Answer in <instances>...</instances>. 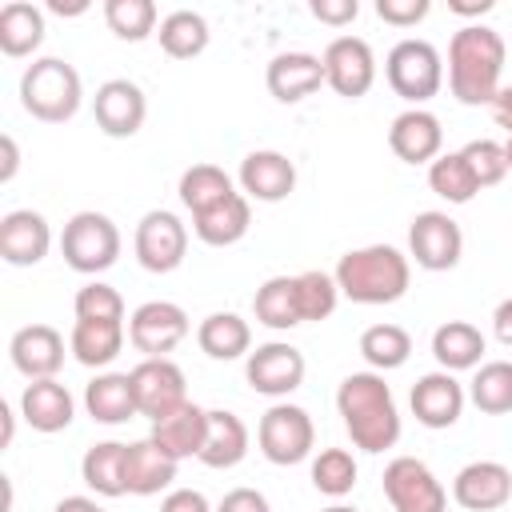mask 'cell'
<instances>
[{"instance_id": "cell-1", "label": "cell", "mask_w": 512, "mask_h": 512, "mask_svg": "<svg viewBox=\"0 0 512 512\" xmlns=\"http://www.w3.org/2000/svg\"><path fill=\"white\" fill-rule=\"evenodd\" d=\"M336 412L360 452H384L400 440V412L380 372H348L336 388Z\"/></svg>"}, {"instance_id": "cell-2", "label": "cell", "mask_w": 512, "mask_h": 512, "mask_svg": "<svg viewBox=\"0 0 512 512\" xmlns=\"http://www.w3.org/2000/svg\"><path fill=\"white\" fill-rule=\"evenodd\" d=\"M504 72V36L488 24H464L448 40V88L460 104H492Z\"/></svg>"}, {"instance_id": "cell-3", "label": "cell", "mask_w": 512, "mask_h": 512, "mask_svg": "<svg viewBox=\"0 0 512 512\" xmlns=\"http://www.w3.org/2000/svg\"><path fill=\"white\" fill-rule=\"evenodd\" d=\"M336 288L352 304H396L408 292L412 264L392 244H364L340 256L336 264Z\"/></svg>"}, {"instance_id": "cell-4", "label": "cell", "mask_w": 512, "mask_h": 512, "mask_svg": "<svg viewBox=\"0 0 512 512\" xmlns=\"http://www.w3.org/2000/svg\"><path fill=\"white\" fill-rule=\"evenodd\" d=\"M80 100H84L80 72L60 56H40L20 76V104L32 120L64 124L80 112Z\"/></svg>"}, {"instance_id": "cell-5", "label": "cell", "mask_w": 512, "mask_h": 512, "mask_svg": "<svg viewBox=\"0 0 512 512\" xmlns=\"http://www.w3.org/2000/svg\"><path fill=\"white\" fill-rule=\"evenodd\" d=\"M60 256L80 276H100L120 260V228L104 212H76L60 232Z\"/></svg>"}, {"instance_id": "cell-6", "label": "cell", "mask_w": 512, "mask_h": 512, "mask_svg": "<svg viewBox=\"0 0 512 512\" xmlns=\"http://www.w3.org/2000/svg\"><path fill=\"white\" fill-rule=\"evenodd\" d=\"M384 80H388V88L400 100H408L412 108H420L424 100H432L440 92V84H444V60H440V52L428 40L408 36V40L392 44V52L384 56Z\"/></svg>"}, {"instance_id": "cell-7", "label": "cell", "mask_w": 512, "mask_h": 512, "mask_svg": "<svg viewBox=\"0 0 512 512\" xmlns=\"http://www.w3.org/2000/svg\"><path fill=\"white\" fill-rule=\"evenodd\" d=\"M256 444H260V452H264L268 464L288 468V464H300V460L312 456L316 424H312V416H308L300 404L280 400V404H272V408L260 416V424H256Z\"/></svg>"}, {"instance_id": "cell-8", "label": "cell", "mask_w": 512, "mask_h": 512, "mask_svg": "<svg viewBox=\"0 0 512 512\" xmlns=\"http://www.w3.org/2000/svg\"><path fill=\"white\" fill-rule=\"evenodd\" d=\"M132 248H136V260L144 272H156V276L176 272L188 256V224L168 208H152L140 216Z\"/></svg>"}, {"instance_id": "cell-9", "label": "cell", "mask_w": 512, "mask_h": 512, "mask_svg": "<svg viewBox=\"0 0 512 512\" xmlns=\"http://www.w3.org/2000/svg\"><path fill=\"white\" fill-rule=\"evenodd\" d=\"M408 256L424 272H448V268H456L460 256H464V232H460V224L448 212H440V208L416 212L412 224H408Z\"/></svg>"}, {"instance_id": "cell-10", "label": "cell", "mask_w": 512, "mask_h": 512, "mask_svg": "<svg viewBox=\"0 0 512 512\" xmlns=\"http://www.w3.org/2000/svg\"><path fill=\"white\" fill-rule=\"evenodd\" d=\"M132 392H136V412L148 416L152 424L172 416L180 404H188V380L184 368L168 356H148L132 372Z\"/></svg>"}, {"instance_id": "cell-11", "label": "cell", "mask_w": 512, "mask_h": 512, "mask_svg": "<svg viewBox=\"0 0 512 512\" xmlns=\"http://www.w3.org/2000/svg\"><path fill=\"white\" fill-rule=\"evenodd\" d=\"M384 496L392 504V512H444L448 508V492L436 480V472L416 460V456H396L384 468Z\"/></svg>"}, {"instance_id": "cell-12", "label": "cell", "mask_w": 512, "mask_h": 512, "mask_svg": "<svg viewBox=\"0 0 512 512\" xmlns=\"http://www.w3.org/2000/svg\"><path fill=\"white\" fill-rule=\"evenodd\" d=\"M304 372H308L304 352L288 340H268L256 352H248V360H244L248 388L260 392V396H272V400L296 392L304 384Z\"/></svg>"}, {"instance_id": "cell-13", "label": "cell", "mask_w": 512, "mask_h": 512, "mask_svg": "<svg viewBox=\"0 0 512 512\" xmlns=\"http://www.w3.org/2000/svg\"><path fill=\"white\" fill-rule=\"evenodd\" d=\"M320 60H324L328 88L344 100H360L376 84V56L364 36H336Z\"/></svg>"}, {"instance_id": "cell-14", "label": "cell", "mask_w": 512, "mask_h": 512, "mask_svg": "<svg viewBox=\"0 0 512 512\" xmlns=\"http://www.w3.org/2000/svg\"><path fill=\"white\" fill-rule=\"evenodd\" d=\"M188 312L172 300H148L128 316V344L148 356H168L188 336Z\"/></svg>"}, {"instance_id": "cell-15", "label": "cell", "mask_w": 512, "mask_h": 512, "mask_svg": "<svg viewBox=\"0 0 512 512\" xmlns=\"http://www.w3.org/2000/svg\"><path fill=\"white\" fill-rule=\"evenodd\" d=\"M92 116H96V128L112 140H128L144 128V116H148V100H144V88L136 80H104L92 96Z\"/></svg>"}, {"instance_id": "cell-16", "label": "cell", "mask_w": 512, "mask_h": 512, "mask_svg": "<svg viewBox=\"0 0 512 512\" xmlns=\"http://www.w3.org/2000/svg\"><path fill=\"white\" fill-rule=\"evenodd\" d=\"M464 400H468L464 384H460L452 372H444V368L424 372V376L412 384V396H408L412 416H416L424 428H452V424L460 420V412H464Z\"/></svg>"}, {"instance_id": "cell-17", "label": "cell", "mask_w": 512, "mask_h": 512, "mask_svg": "<svg viewBox=\"0 0 512 512\" xmlns=\"http://www.w3.org/2000/svg\"><path fill=\"white\" fill-rule=\"evenodd\" d=\"M452 500L468 512H496L512 500V472L500 460H472L456 472Z\"/></svg>"}, {"instance_id": "cell-18", "label": "cell", "mask_w": 512, "mask_h": 512, "mask_svg": "<svg viewBox=\"0 0 512 512\" xmlns=\"http://www.w3.org/2000/svg\"><path fill=\"white\" fill-rule=\"evenodd\" d=\"M240 188L248 200H264V204H280L292 196L296 188V164L276 152V148H256L240 160V172H236Z\"/></svg>"}, {"instance_id": "cell-19", "label": "cell", "mask_w": 512, "mask_h": 512, "mask_svg": "<svg viewBox=\"0 0 512 512\" xmlns=\"http://www.w3.org/2000/svg\"><path fill=\"white\" fill-rule=\"evenodd\" d=\"M48 248H52V228L40 212H32V208L4 212V220H0V256H4V264L32 268L48 256Z\"/></svg>"}, {"instance_id": "cell-20", "label": "cell", "mask_w": 512, "mask_h": 512, "mask_svg": "<svg viewBox=\"0 0 512 512\" xmlns=\"http://www.w3.org/2000/svg\"><path fill=\"white\" fill-rule=\"evenodd\" d=\"M12 368L28 380H52L64 368V336L52 324H24L8 344Z\"/></svg>"}, {"instance_id": "cell-21", "label": "cell", "mask_w": 512, "mask_h": 512, "mask_svg": "<svg viewBox=\"0 0 512 512\" xmlns=\"http://www.w3.org/2000/svg\"><path fill=\"white\" fill-rule=\"evenodd\" d=\"M388 148L404 164H432L444 148V128L428 108H404L388 128Z\"/></svg>"}, {"instance_id": "cell-22", "label": "cell", "mask_w": 512, "mask_h": 512, "mask_svg": "<svg viewBox=\"0 0 512 512\" xmlns=\"http://www.w3.org/2000/svg\"><path fill=\"white\" fill-rule=\"evenodd\" d=\"M264 84L268 92L280 100V104H300L308 100L324 80V60L312 56V52H280L268 60V72H264Z\"/></svg>"}, {"instance_id": "cell-23", "label": "cell", "mask_w": 512, "mask_h": 512, "mask_svg": "<svg viewBox=\"0 0 512 512\" xmlns=\"http://www.w3.org/2000/svg\"><path fill=\"white\" fill-rule=\"evenodd\" d=\"M20 416L28 420L32 432H64L76 416V400L72 392L52 376V380H28L24 392H20Z\"/></svg>"}, {"instance_id": "cell-24", "label": "cell", "mask_w": 512, "mask_h": 512, "mask_svg": "<svg viewBox=\"0 0 512 512\" xmlns=\"http://www.w3.org/2000/svg\"><path fill=\"white\" fill-rule=\"evenodd\" d=\"M248 224H252V204L244 192H232L228 200L204 208L192 216V232L196 240H204L208 248H232L248 236Z\"/></svg>"}, {"instance_id": "cell-25", "label": "cell", "mask_w": 512, "mask_h": 512, "mask_svg": "<svg viewBox=\"0 0 512 512\" xmlns=\"http://www.w3.org/2000/svg\"><path fill=\"white\" fill-rule=\"evenodd\" d=\"M148 436H152L172 460H192V456H200L204 436H208V408H200V404L188 400V404H180L172 416L156 420Z\"/></svg>"}, {"instance_id": "cell-26", "label": "cell", "mask_w": 512, "mask_h": 512, "mask_svg": "<svg viewBox=\"0 0 512 512\" xmlns=\"http://www.w3.org/2000/svg\"><path fill=\"white\" fill-rule=\"evenodd\" d=\"M84 408L96 424H128L136 412V392L128 372H96L84 388Z\"/></svg>"}, {"instance_id": "cell-27", "label": "cell", "mask_w": 512, "mask_h": 512, "mask_svg": "<svg viewBox=\"0 0 512 512\" xmlns=\"http://www.w3.org/2000/svg\"><path fill=\"white\" fill-rule=\"evenodd\" d=\"M176 464L152 436L128 444V460H124V480H128V492L132 496H156L164 492L172 480H176Z\"/></svg>"}, {"instance_id": "cell-28", "label": "cell", "mask_w": 512, "mask_h": 512, "mask_svg": "<svg viewBox=\"0 0 512 512\" xmlns=\"http://www.w3.org/2000/svg\"><path fill=\"white\" fill-rule=\"evenodd\" d=\"M248 456V424L228 408H208V436L200 448L204 468H236Z\"/></svg>"}, {"instance_id": "cell-29", "label": "cell", "mask_w": 512, "mask_h": 512, "mask_svg": "<svg viewBox=\"0 0 512 512\" xmlns=\"http://www.w3.org/2000/svg\"><path fill=\"white\" fill-rule=\"evenodd\" d=\"M124 320H76L72 336H68V352L84 364V368H104L120 356L124 348Z\"/></svg>"}, {"instance_id": "cell-30", "label": "cell", "mask_w": 512, "mask_h": 512, "mask_svg": "<svg viewBox=\"0 0 512 512\" xmlns=\"http://www.w3.org/2000/svg\"><path fill=\"white\" fill-rule=\"evenodd\" d=\"M484 332L468 320H444L436 332H432V356L444 372H468V368H480V356H484Z\"/></svg>"}, {"instance_id": "cell-31", "label": "cell", "mask_w": 512, "mask_h": 512, "mask_svg": "<svg viewBox=\"0 0 512 512\" xmlns=\"http://www.w3.org/2000/svg\"><path fill=\"white\" fill-rule=\"evenodd\" d=\"M196 344L212 360H240L252 352V328L236 312H208L196 328Z\"/></svg>"}, {"instance_id": "cell-32", "label": "cell", "mask_w": 512, "mask_h": 512, "mask_svg": "<svg viewBox=\"0 0 512 512\" xmlns=\"http://www.w3.org/2000/svg\"><path fill=\"white\" fill-rule=\"evenodd\" d=\"M252 312L264 328L272 332H288L296 324H304L300 316V288H296V276H268L256 296H252Z\"/></svg>"}, {"instance_id": "cell-33", "label": "cell", "mask_w": 512, "mask_h": 512, "mask_svg": "<svg viewBox=\"0 0 512 512\" xmlns=\"http://www.w3.org/2000/svg\"><path fill=\"white\" fill-rule=\"evenodd\" d=\"M124 460H128V444H120V440H100V444H92V448L84 452L80 476H84V484H88L96 496H108V500L128 496Z\"/></svg>"}, {"instance_id": "cell-34", "label": "cell", "mask_w": 512, "mask_h": 512, "mask_svg": "<svg viewBox=\"0 0 512 512\" xmlns=\"http://www.w3.org/2000/svg\"><path fill=\"white\" fill-rule=\"evenodd\" d=\"M44 44V12L28 0H12L0 8V52L20 60Z\"/></svg>"}, {"instance_id": "cell-35", "label": "cell", "mask_w": 512, "mask_h": 512, "mask_svg": "<svg viewBox=\"0 0 512 512\" xmlns=\"http://www.w3.org/2000/svg\"><path fill=\"white\" fill-rule=\"evenodd\" d=\"M156 36H160V48L172 56V60H192V56H200L204 48H208V20L200 16V12H192V8H176V12H168L164 20H160V28H156Z\"/></svg>"}, {"instance_id": "cell-36", "label": "cell", "mask_w": 512, "mask_h": 512, "mask_svg": "<svg viewBox=\"0 0 512 512\" xmlns=\"http://www.w3.org/2000/svg\"><path fill=\"white\" fill-rule=\"evenodd\" d=\"M468 400L484 416H504L512 412V360H488L476 368L468 380Z\"/></svg>"}, {"instance_id": "cell-37", "label": "cell", "mask_w": 512, "mask_h": 512, "mask_svg": "<svg viewBox=\"0 0 512 512\" xmlns=\"http://www.w3.org/2000/svg\"><path fill=\"white\" fill-rule=\"evenodd\" d=\"M180 204L196 216V212H204V208H212V204H220V200H228L236 188H232V176L220 168V164H192L184 176H180Z\"/></svg>"}, {"instance_id": "cell-38", "label": "cell", "mask_w": 512, "mask_h": 512, "mask_svg": "<svg viewBox=\"0 0 512 512\" xmlns=\"http://www.w3.org/2000/svg\"><path fill=\"white\" fill-rule=\"evenodd\" d=\"M428 188H432L440 200H448V204H468V200L480 192V184H476V176H472L464 152H440V156L428 164Z\"/></svg>"}, {"instance_id": "cell-39", "label": "cell", "mask_w": 512, "mask_h": 512, "mask_svg": "<svg viewBox=\"0 0 512 512\" xmlns=\"http://www.w3.org/2000/svg\"><path fill=\"white\" fill-rule=\"evenodd\" d=\"M360 356L376 368V372H392L400 364H408L412 356V336L400 324H372L360 332Z\"/></svg>"}, {"instance_id": "cell-40", "label": "cell", "mask_w": 512, "mask_h": 512, "mask_svg": "<svg viewBox=\"0 0 512 512\" xmlns=\"http://www.w3.org/2000/svg\"><path fill=\"white\" fill-rule=\"evenodd\" d=\"M356 476L360 468L348 448H320V456H312V488L320 496H332V500L348 496L356 488Z\"/></svg>"}, {"instance_id": "cell-41", "label": "cell", "mask_w": 512, "mask_h": 512, "mask_svg": "<svg viewBox=\"0 0 512 512\" xmlns=\"http://www.w3.org/2000/svg\"><path fill=\"white\" fill-rule=\"evenodd\" d=\"M104 20L112 28L116 40H128V44H140L156 32V4L152 0H104Z\"/></svg>"}, {"instance_id": "cell-42", "label": "cell", "mask_w": 512, "mask_h": 512, "mask_svg": "<svg viewBox=\"0 0 512 512\" xmlns=\"http://www.w3.org/2000/svg\"><path fill=\"white\" fill-rule=\"evenodd\" d=\"M296 288H300V316L304 324L308 320H328L340 304V288H336V276L332 272H320V268H308L296 276Z\"/></svg>"}, {"instance_id": "cell-43", "label": "cell", "mask_w": 512, "mask_h": 512, "mask_svg": "<svg viewBox=\"0 0 512 512\" xmlns=\"http://www.w3.org/2000/svg\"><path fill=\"white\" fill-rule=\"evenodd\" d=\"M72 308H76V320H124V296L104 280H88L76 292Z\"/></svg>"}, {"instance_id": "cell-44", "label": "cell", "mask_w": 512, "mask_h": 512, "mask_svg": "<svg viewBox=\"0 0 512 512\" xmlns=\"http://www.w3.org/2000/svg\"><path fill=\"white\" fill-rule=\"evenodd\" d=\"M460 152H464V160H468V168H472V176H476L480 188H492V184H500L508 176L504 144H496V140L484 136V140H468Z\"/></svg>"}, {"instance_id": "cell-45", "label": "cell", "mask_w": 512, "mask_h": 512, "mask_svg": "<svg viewBox=\"0 0 512 512\" xmlns=\"http://www.w3.org/2000/svg\"><path fill=\"white\" fill-rule=\"evenodd\" d=\"M432 12L428 0H376V16L392 28H416Z\"/></svg>"}, {"instance_id": "cell-46", "label": "cell", "mask_w": 512, "mask_h": 512, "mask_svg": "<svg viewBox=\"0 0 512 512\" xmlns=\"http://www.w3.org/2000/svg\"><path fill=\"white\" fill-rule=\"evenodd\" d=\"M308 8H312V16L320 24H332V28H344V24H352L360 16V4L356 0H312Z\"/></svg>"}, {"instance_id": "cell-47", "label": "cell", "mask_w": 512, "mask_h": 512, "mask_svg": "<svg viewBox=\"0 0 512 512\" xmlns=\"http://www.w3.org/2000/svg\"><path fill=\"white\" fill-rule=\"evenodd\" d=\"M216 512H272L268 508V496L256 492V488H232L224 492V500L216 504Z\"/></svg>"}, {"instance_id": "cell-48", "label": "cell", "mask_w": 512, "mask_h": 512, "mask_svg": "<svg viewBox=\"0 0 512 512\" xmlns=\"http://www.w3.org/2000/svg\"><path fill=\"white\" fill-rule=\"evenodd\" d=\"M160 512H212L208 496L196 492V488H172L164 500H160Z\"/></svg>"}, {"instance_id": "cell-49", "label": "cell", "mask_w": 512, "mask_h": 512, "mask_svg": "<svg viewBox=\"0 0 512 512\" xmlns=\"http://www.w3.org/2000/svg\"><path fill=\"white\" fill-rule=\"evenodd\" d=\"M492 332H496V340H500L504 348H512V296L496 304V312H492Z\"/></svg>"}, {"instance_id": "cell-50", "label": "cell", "mask_w": 512, "mask_h": 512, "mask_svg": "<svg viewBox=\"0 0 512 512\" xmlns=\"http://www.w3.org/2000/svg\"><path fill=\"white\" fill-rule=\"evenodd\" d=\"M488 108H492V120L512 136V84H508V88H500V92H496V100H492Z\"/></svg>"}, {"instance_id": "cell-51", "label": "cell", "mask_w": 512, "mask_h": 512, "mask_svg": "<svg viewBox=\"0 0 512 512\" xmlns=\"http://www.w3.org/2000/svg\"><path fill=\"white\" fill-rule=\"evenodd\" d=\"M0 148H4V164H0V184H8L12 176H16V168H20V152H16V140L4 132L0 136Z\"/></svg>"}, {"instance_id": "cell-52", "label": "cell", "mask_w": 512, "mask_h": 512, "mask_svg": "<svg viewBox=\"0 0 512 512\" xmlns=\"http://www.w3.org/2000/svg\"><path fill=\"white\" fill-rule=\"evenodd\" d=\"M492 8H496L492 0H448V12H456V16H484Z\"/></svg>"}, {"instance_id": "cell-53", "label": "cell", "mask_w": 512, "mask_h": 512, "mask_svg": "<svg viewBox=\"0 0 512 512\" xmlns=\"http://www.w3.org/2000/svg\"><path fill=\"white\" fill-rule=\"evenodd\" d=\"M52 512H104L96 500H88V496H64Z\"/></svg>"}, {"instance_id": "cell-54", "label": "cell", "mask_w": 512, "mask_h": 512, "mask_svg": "<svg viewBox=\"0 0 512 512\" xmlns=\"http://www.w3.org/2000/svg\"><path fill=\"white\" fill-rule=\"evenodd\" d=\"M48 12H56V16H80V12H88V0H48Z\"/></svg>"}, {"instance_id": "cell-55", "label": "cell", "mask_w": 512, "mask_h": 512, "mask_svg": "<svg viewBox=\"0 0 512 512\" xmlns=\"http://www.w3.org/2000/svg\"><path fill=\"white\" fill-rule=\"evenodd\" d=\"M0 416H4V440H0V444L8 448V444H12V432H16V416H12V404H4V408H0Z\"/></svg>"}, {"instance_id": "cell-56", "label": "cell", "mask_w": 512, "mask_h": 512, "mask_svg": "<svg viewBox=\"0 0 512 512\" xmlns=\"http://www.w3.org/2000/svg\"><path fill=\"white\" fill-rule=\"evenodd\" d=\"M504 156H508V172H512V136L504 140Z\"/></svg>"}, {"instance_id": "cell-57", "label": "cell", "mask_w": 512, "mask_h": 512, "mask_svg": "<svg viewBox=\"0 0 512 512\" xmlns=\"http://www.w3.org/2000/svg\"><path fill=\"white\" fill-rule=\"evenodd\" d=\"M324 512H356L352 504H332V508H324Z\"/></svg>"}]
</instances>
